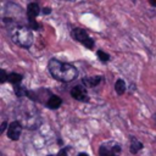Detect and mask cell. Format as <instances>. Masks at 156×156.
<instances>
[{
	"instance_id": "obj_16",
	"label": "cell",
	"mask_w": 156,
	"mask_h": 156,
	"mask_svg": "<svg viewBox=\"0 0 156 156\" xmlns=\"http://www.w3.org/2000/svg\"><path fill=\"white\" fill-rule=\"evenodd\" d=\"M56 156H67V149H66V147L61 149V150L58 151V154H57Z\"/></svg>"
},
{
	"instance_id": "obj_14",
	"label": "cell",
	"mask_w": 156,
	"mask_h": 156,
	"mask_svg": "<svg viewBox=\"0 0 156 156\" xmlns=\"http://www.w3.org/2000/svg\"><path fill=\"white\" fill-rule=\"evenodd\" d=\"M98 57L102 61V62H106V61H108L110 60V55L108 54H106V52H104L102 50H98Z\"/></svg>"
},
{
	"instance_id": "obj_10",
	"label": "cell",
	"mask_w": 156,
	"mask_h": 156,
	"mask_svg": "<svg viewBox=\"0 0 156 156\" xmlns=\"http://www.w3.org/2000/svg\"><path fill=\"white\" fill-rule=\"evenodd\" d=\"M143 149V144L138 140V139H135V138H130V152L132 154H136L138 151H140Z\"/></svg>"
},
{
	"instance_id": "obj_12",
	"label": "cell",
	"mask_w": 156,
	"mask_h": 156,
	"mask_svg": "<svg viewBox=\"0 0 156 156\" xmlns=\"http://www.w3.org/2000/svg\"><path fill=\"white\" fill-rule=\"evenodd\" d=\"M22 78H23V77H22V74L16 73V72H12V73H10V74H9L7 80H9L10 83H12L13 85H16V84H20V83H21Z\"/></svg>"
},
{
	"instance_id": "obj_3",
	"label": "cell",
	"mask_w": 156,
	"mask_h": 156,
	"mask_svg": "<svg viewBox=\"0 0 156 156\" xmlns=\"http://www.w3.org/2000/svg\"><path fill=\"white\" fill-rule=\"evenodd\" d=\"M121 145L117 141H107L100 145L99 147V156H119L121 155Z\"/></svg>"
},
{
	"instance_id": "obj_4",
	"label": "cell",
	"mask_w": 156,
	"mask_h": 156,
	"mask_svg": "<svg viewBox=\"0 0 156 156\" xmlns=\"http://www.w3.org/2000/svg\"><path fill=\"white\" fill-rule=\"evenodd\" d=\"M71 35H72V38L74 40L82 43L85 48H88V49H93L94 48V40L89 37V34L84 29H82V28H74V29H72Z\"/></svg>"
},
{
	"instance_id": "obj_2",
	"label": "cell",
	"mask_w": 156,
	"mask_h": 156,
	"mask_svg": "<svg viewBox=\"0 0 156 156\" xmlns=\"http://www.w3.org/2000/svg\"><path fill=\"white\" fill-rule=\"evenodd\" d=\"M9 32H10V37L12 39V41L21 46V48H30L33 44V33L30 30L29 27L26 26H21V24H12L9 27Z\"/></svg>"
},
{
	"instance_id": "obj_15",
	"label": "cell",
	"mask_w": 156,
	"mask_h": 156,
	"mask_svg": "<svg viewBox=\"0 0 156 156\" xmlns=\"http://www.w3.org/2000/svg\"><path fill=\"white\" fill-rule=\"evenodd\" d=\"M1 73H2V77H1V80H0V82H1V84H2V83H5V80L9 78V74H6V71H5V69H1Z\"/></svg>"
},
{
	"instance_id": "obj_6",
	"label": "cell",
	"mask_w": 156,
	"mask_h": 156,
	"mask_svg": "<svg viewBox=\"0 0 156 156\" xmlns=\"http://www.w3.org/2000/svg\"><path fill=\"white\" fill-rule=\"evenodd\" d=\"M22 132V124L18 121H13L7 127V136L11 140H18Z\"/></svg>"
},
{
	"instance_id": "obj_1",
	"label": "cell",
	"mask_w": 156,
	"mask_h": 156,
	"mask_svg": "<svg viewBox=\"0 0 156 156\" xmlns=\"http://www.w3.org/2000/svg\"><path fill=\"white\" fill-rule=\"evenodd\" d=\"M48 68L50 74L58 82H63V83H68L72 82L73 79L77 78L78 76V71L77 68L67 62H62L58 61L56 58H51L48 63Z\"/></svg>"
},
{
	"instance_id": "obj_17",
	"label": "cell",
	"mask_w": 156,
	"mask_h": 156,
	"mask_svg": "<svg viewBox=\"0 0 156 156\" xmlns=\"http://www.w3.org/2000/svg\"><path fill=\"white\" fill-rule=\"evenodd\" d=\"M6 127H9V126H7V123L4 121V122H2V124H1V128H0V133H2V132L6 129Z\"/></svg>"
},
{
	"instance_id": "obj_19",
	"label": "cell",
	"mask_w": 156,
	"mask_h": 156,
	"mask_svg": "<svg viewBox=\"0 0 156 156\" xmlns=\"http://www.w3.org/2000/svg\"><path fill=\"white\" fill-rule=\"evenodd\" d=\"M150 4H151L152 6H155V7H156V0H150Z\"/></svg>"
},
{
	"instance_id": "obj_21",
	"label": "cell",
	"mask_w": 156,
	"mask_h": 156,
	"mask_svg": "<svg viewBox=\"0 0 156 156\" xmlns=\"http://www.w3.org/2000/svg\"><path fill=\"white\" fill-rule=\"evenodd\" d=\"M65 1H74V0H65Z\"/></svg>"
},
{
	"instance_id": "obj_8",
	"label": "cell",
	"mask_w": 156,
	"mask_h": 156,
	"mask_svg": "<svg viewBox=\"0 0 156 156\" xmlns=\"http://www.w3.org/2000/svg\"><path fill=\"white\" fill-rule=\"evenodd\" d=\"M100 82H101V77H100V76H94V77H85V78H83V84H84L87 88H95Z\"/></svg>"
},
{
	"instance_id": "obj_11",
	"label": "cell",
	"mask_w": 156,
	"mask_h": 156,
	"mask_svg": "<svg viewBox=\"0 0 156 156\" xmlns=\"http://www.w3.org/2000/svg\"><path fill=\"white\" fill-rule=\"evenodd\" d=\"M115 90L118 95H123L126 91V83L123 79H117L115 83Z\"/></svg>"
},
{
	"instance_id": "obj_20",
	"label": "cell",
	"mask_w": 156,
	"mask_h": 156,
	"mask_svg": "<svg viewBox=\"0 0 156 156\" xmlns=\"http://www.w3.org/2000/svg\"><path fill=\"white\" fill-rule=\"evenodd\" d=\"M78 156H89V155L85 154V152H80V154H78Z\"/></svg>"
},
{
	"instance_id": "obj_13",
	"label": "cell",
	"mask_w": 156,
	"mask_h": 156,
	"mask_svg": "<svg viewBox=\"0 0 156 156\" xmlns=\"http://www.w3.org/2000/svg\"><path fill=\"white\" fill-rule=\"evenodd\" d=\"M15 94L18 96V98H22V96H27L28 95V90H26V88L16 84L15 85Z\"/></svg>"
},
{
	"instance_id": "obj_7",
	"label": "cell",
	"mask_w": 156,
	"mask_h": 156,
	"mask_svg": "<svg viewBox=\"0 0 156 156\" xmlns=\"http://www.w3.org/2000/svg\"><path fill=\"white\" fill-rule=\"evenodd\" d=\"M87 87L83 85H76L71 89V96L78 101H88V94H87Z\"/></svg>"
},
{
	"instance_id": "obj_5",
	"label": "cell",
	"mask_w": 156,
	"mask_h": 156,
	"mask_svg": "<svg viewBox=\"0 0 156 156\" xmlns=\"http://www.w3.org/2000/svg\"><path fill=\"white\" fill-rule=\"evenodd\" d=\"M39 13H40V7H39L38 4H35V2L28 4V6H27V18H28V23H29L30 29H39L40 28L38 22L35 21V18Z\"/></svg>"
},
{
	"instance_id": "obj_18",
	"label": "cell",
	"mask_w": 156,
	"mask_h": 156,
	"mask_svg": "<svg viewBox=\"0 0 156 156\" xmlns=\"http://www.w3.org/2000/svg\"><path fill=\"white\" fill-rule=\"evenodd\" d=\"M43 12H44L45 15H48V13H50V12H51V9H50V7H45V9L43 10Z\"/></svg>"
},
{
	"instance_id": "obj_9",
	"label": "cell",
	"mask_w": 156,
	"mask_h": 156,
	"mask_svg": "<svg viewBox=\"0 0 156 156\" xmlns=\"http://www.w3.org/2000/svg\"><path fill=\"white\" fill-rule=\"evenodd\" d=\"M61 104H62V99H61L60 96H57V95H51L50 99H49L48 102H46V106H48L49 108H51V110H55V108H58V107L61 106Z\"/></svg>"
}]
</instances>
